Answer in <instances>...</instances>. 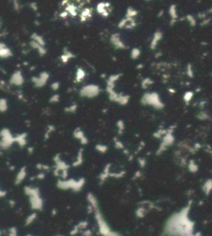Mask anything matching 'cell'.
Masks as SVG:
<instances>
[{
  "label": "cell",
  "mask_w": 212,
  "mask_h": 236,
  "mask_svg": "<svg viewBox=\"0 0 212 236\" xmlns=\"http://www.w3.org/2000/svg\"><path fill=\"white\" fill-rule=\"evenodd\" d=\"M76 109H77V105L74 104V105H71V106L66 108L65 111L67 113H75L76 111Z\"/></svg>",
  "instance_id": "cell-30"
},
{
  "label": "cell",
  "mask_w": 212,
  "mask_h": 236,
  "mask_svg": "<svg viewBox=\"0 0 212 236\" xmlns=\"http://www.w3.org/2000/svg\"><path fill=\"white\" fill-rule=\"evenodd\" d=\"M97 148H98V150L100 151V152H105V150L107 149V147H106L105 146H102V145H98V146H97Z\"/></svg>",
  "instance_id": "cell-36"
},
{
  "label": "cell",
  "mask_w": 212,
  "mask_h": 236,
  "mask_svg": "<svg viewBox=\"0 0 212 236\" xmlns=\"http://www.w3.org/2000/svg\"><path fill=\"white\" fill-rule=\"evenodd\" d=\"M196 118H198L199 120H201V121H206V120L210 119V114L205 110H201L196 114Z\"/></svg>",
  "instance_id": "cell-20"
},
{
  "label": "cell",
  "mask_w": 212,
  "mask_h": 236,
  "mask_svg": "<svg viewBox=\"0 0 212 236\" xmlns=\"http://www.w3.org/2000/svg\"><path fill=\"white\" fill-rule=\"evenodd\" d=\"M12 56H13V53L11 51V49L8 48L3 42H1L0 43V57L2 59H6V58L12 57Z\"/></svg>",
  "instance_id": "cell-8"
},
{
  "label": "cell",
  "mask_w": 212,
  "mask_h": 236,
  "mask_svg": "<svg viewBox=\"0 0 212 236\" xmlns=\"http://www.w3.org/2000/svg\"><path fill=\"white\" fill-rule=\"evenodd\" d=\"M140 54H141V51H140L139 48H133L132 51H131V53H130V56L133 60H136L138 59L139 57L140 56Z\"/></svg>",
  "instance_id": "cell-26"
},
{
  "label": "cell",
  "mask_w": 212,
  "mask_h": 236,
  "mask_svg": "<svg viewBox=\"0 0 212 236\" xmlns=\"http://www.w3.org/2000/svg\"><path fill=\"white\" fill-rule=\"evenodd\" d=\"M74 135H75L76 138H79V139H80V140L82 141L83 143H85V142H87L86 138H85V137L84 133L80 130V129H76L75 130Z\"/></svg>",
  "instance_id": "cell-21"
},
{
  "label": "cell",
  "mask_w": 212,
  "mask_h": 236,
  "mask_svg": "<svg viewBox=\"0 0 212 236\" xmlns=\"http://www.w3.org/2000/svg\"><path fill=\"white\" fill-rule=\"evenodd\" d=\"M186 75L188 77L190 78H193L194 77V71H193V68H192V65L189 63L186 66Z\"/></svg>",
  "instance_id": "cell-28"
},
{
  "label": "cell",
  "mask_w": 212,
  "mask_h": 236,
  "mask_svg": "<svg viewBox=\"0 0 212 236\" xmlns=\"http://www.w3.org/2000/svg\"><path fill=\"white\" fill-rule=\"evenodd\" d=\"M85 77V71L82 68H78L76 71V81L80 82Z\"/></svg>",
  "instance_id": "cell-18"
},
{
  "label": "cell",
  "mask_w": 212,
  "mask_h": 236,
  "mask_svg": "<svg viewBox=\"0 0 212 236\" xmlns=\"http://www.w3.org/2000/svg\"><path fill=\"white\" fill-rule=\"evenodd\" d=\"M59 101H60V96H59V95H54V96H51L50 98V100H49V102L51 103V104H53V103H57V102Z\"/></svg>",
  "instance_id": "cell-32"
},
{
  "label": "cell",
  "mask_w": 212,
  "mask_h": 236,
  "mask_svg": "<svg viewBox=\"0 0 212 236\" xmlns=\"http://www.w3.org/2000/svg\"><path fill=\"white\" fill-rule=\"evenodd\" d=\"M208 12H209V13H212V7L208 10Z\"/></svg>",
  "instance_id": "cell-41"
},
{
  "label": "cell",
  "mask_w": 212,
  "mask_h": 236,
  "mask_svg": "<svg viewBox=\"0 0 212 236\" xmlns=\"http://www.w3.org/2000/svg\"><path fill=\"white\" fill-rule=\"evenodd\" d=\"M60 82H53L52 84H51V89H52V90H54V91H56V90H59V88H60Z\"/></svg>",
  "instance_id": "cell-34"
},
{
  "label": "cell",
  "mask_w": 212,
  "mask_h": 236,
  "mask_svg": "<svg viewBox=\"0 0 212 236\" xmlns=\"http://www.w3.org/2000/svg\"><path fill=\"white\" fill-rule=\"evenodd\" d=\"M10 84L15 86H21L24 83V77L21 71H16L11 75L9 80Z\"/></svg>",
  "instance_id": "cell-4"
},
{
  "label": "cell",
  "mask_w": 212,
  "mask_h": 236,
  "mask_svg": "<svg viewBox=\"0 0 212 236\" xmlns=\"http://www.w3.org/2000/svg\"><path fill=\"white\" fill-rule=\"evenodd\" d=\"M31 7H32V8H33V9H34V11H37V3H31Z\"/></svg>",
  "instance_id": "cell-38"
},
{
  "label": "cell",
  "mask_w": 212,
  "mask_h": 236,
  "mask_svg": "<svg viewBox=\"0 0 212 236\" xmlns=\"http://www.w3.org/2000/svg\"><path fill=\"white\" fill-rule=\"evenodd\" d=\"M127 23H128V18L124 17L123 18L119 23H118V27L119 28H126V26H127Z\"/></svg>",
  "instance_id": "cell-31"
},
{
  "label": "cell",
  "mask_w": 212,
  "mask_h": 236,
  "mask_svg": "<svg viewBox=\"0 0 212 236\" xmlns=\"http://www.w3.org/2000/svg\"><path fill=\"white\" fill-rule=\"evenodd\" d=\"M117 126L118 128V129L123 131V129H124V123H123L122 120H118L117 122Z\"/></svg>",
  "instance_id": "cell-35"
},
{
  "label": "cell",
  "mask_w": 212,
  "mask_h": 236,
  "mask_svg": "<svg viewBox=\"0 0 212 236\" xmlns=\"http://www.w3.org/2000/svg\"><path fill=\"white\" fill-rule=\"evenodd\" d=\"M1 134H2V144H5L6 146H9L13 142L14 138L12 137L11 133L10 131L8 129H3L1 132Z\"/></svg>",
  "instance_id": "cell-6"
},
{
  "label": "cell",
  "mask_w": 212,
  "mask_h": 236,
  "mask_svg": "<svg viewBox=\"0 0 212 236\" xmlns=\"http://www.w3.org/2000/svg\"><path fill=\"white\" fill-rule=\"evenodd\" d=\"M138 15V11L134 8L133 7H128L126 10V14H125V17L126 18H133L135 16Z\"/></svg>",
  "instance_id": "cell-16"
},
{
  "label": "cell",
  "mask_w": 212,
  "mask_h": 236,
  "mask_svg": "<svg viewBox=\"0 0 212 236\" xmlns=\"http://www.w3.org/2000/svg\"><path fill=\"white\" fill-rule=\"evenodd\" d=\"M169 15L171 17V25H173L174 23L177 22V19L178 17L177 14V6L175 4H172L169 8Z\"/></svg>",
  "instance_id": "cell-11"
},
{
  "label": "cell",
  "mask_w": 212,
  "mask_h": 236,
  "mask_svg": "<svg viewBox=\"0 0 212 236\" xmlns=\"http://www.w3.org/2000/svg\"><path fill=\"white\" fill-rule=\"evenodd\" d=\"M110 4L109 3H99L96 7V10L99 14L102 15L103 17H107L109 15L108 12V7H109Z\"/></svg>",
  "instance_id": "cell-9"
},
{
  "label": "cell",
  "mask_w": 212,
  "mask_h": 236,
  "mask_svg": "<svg viewBox=\"0 0 212 236\" xmlns=\"http://www.w3.org/2000/svg\"><path fill=\"white\" fill-rule=\"evenodd\" d=\"M91 17V10L89 8H85L80 13V20L82 22L85 21L87 19V17Z\"/></svg>",
  "instance_id": "cell-22"
},
{
  "label": "cell",
  "mask_w": 212,
  "mask_h": 236,
  "mask_svg": "<svg viewBox=\"0 0 212 236\" xmlns=\"http://www.w3.org/2000/svg\"><path fill=\"white\" fill-rule=\"evenodd\" d=\"M31 37H32V41H34V42H37V43L40 44L41 46H45V45H46V42H45L43 37H42V36H41V35H39V34L36 33H33L32 34Z\"/></svg>",
  "instance_id": "cell-14"
},
{
  "label": "cell",
  "mask_w": 212,
  "mask_h": 236,
  "mask_svg": "<svg viewBox=\"0 0 212 236\" xmlns=\"http://www.w3.org/2000/svg\"><path fill=\"white\" fill-rule=\"evenodd\" d=\"M186 19L188 21V23L190 24L191 27H195V25H196V19H195V17L193 15H191V14L186 15Z\"/></svg>",
  "instance_id": "cell-27"
},
{
  "label": "cell",
  "mask_w": 212,
  "mask_h": 236,
  "mask_svg": "<svg viewBox=\"0 0 212 236\" xmlns=\"http://www.w3.org/2000/svg\"><path fill=\"white\" fill-rule=\"evenodd\" d=\"M202 191L206 196H209L212 191V179H207L202 185Z\"/></svg>",
  "instance_id": "cell-13"
},
{
  "label": "cell",
  "mask_w": 212,
  "mask_h": 236,
  "mask_svg": "<svg viewBox=\"0 0 212 236\" xmlns=\"http://www.w3.org/2000/svg\"><path fill=\"white\" fill-rule=\"evenodd\" d=\"M110 42H111L112 45L114 46V48H116V49L123 50V49L127 48V46L124 44V42L120 37V35L118 33H114L110 37Z\"/></svg>",
  "instance_id": "cell-5"
},
{
  "label": "cell",
  "mask_w": 212,
  "mask_h": 236,
  "mask_svg": "<svg viewBox=\"0 0 212 236\" xmlns=\"http://www.w3.org/2000/svg\"><path fill=\"white\" fill-rule=\"evenodd\" d=\"M30 46L32 48H33V49H36L37 51H38V53H39L41 56H44V55L46 54V48H45L44 46H41L37 42H34V41H31L30 42Z\"/></svg>",
  "instance_id": "cell-12"
},
{
  "label": "cell",
  "mask_w": 212,
  "mask_h": 236,
  "mask_svg": "<svg viewBox=\"0 0 212 236\" xmlns=\"http://www.w3.org/2000/svg\"><path fill=\"white\" fill-rule=\"evenodd\" d=\"M8 100H6L5 98H1L0 99V111L2 113L6 112L8 110Z\"/></svg>",
  "instance_id": "cell-23"
},
{
  "label": "cell",
  "mask_w": 212,
  "mask_h": 236,
  "mask_svg": "<svg viewBox=\"0 0 212 236\" xmlns=\"http://www.w3.org/2000/svg\"><path fill=\"white\" fill-rule=\"evenodd\" d=\"M206 105V102L205 101H201V104H200V107H201V108H202V110H203V109H204V105Z\"/></svg>",
  "instance_id": "cell-40"
},
{
  "label": "cell",
  "mask_w": 212,
  "mask_h": 236,
  "mask_svg": "<svg viewBox=\"0 0 212 236\" xmlns=\"http://www.w3.org/2000/svg\"><path fill=\"white\" fill-rule=\"evenodd\" d=\"M152 84H153V81H152L150 78H146L142 81L141 85H142V87H143V89H147V88Z\"/></svg>",
  "instance_id": "cell-29"
},
{
  "label": "cell",
  "mask_w": 212,
  "mask_h": 236,
  "mask_svg": "<svg viewBox=\"0 0 212 236\" xmlns=\"http://www.w3.org/2000/svg\"><path fill=\"white\" fill-rule=\"evenodd\" d=\"M174 140H175V139H174V137H173L172 132H169V131H168V133L166 134V135H165V137H164L163 143H162V146H161V149H162V147L165 149L166 147L173 145V143H174Z\"/></svg>",
  "instance_id": "cell-10"
},
{
  "label": "cell",
  "mask_w": 212,
  "mask_h": 236,
  "mask_svg": "<svg viewBox=\"0 0 212 236\" xmlns=\"http://www.w3.org/2000/svg\"><path fill=\"white\" fill-rule=\"evenodd\" d=\"M66 11H67L68 13H70L71 16H73V17H76V16L77 15L76 8L73 5V4H68L67 7V8H66Z\"/></svg>",
  "instance_id": "cell-25"
},
{
  "label": "cell",
  "mask_w": 212,
  "mask_h": 236,
  "mask_svg": "<svg viewBox=\"0 0 212 236\" xmlns=\"http://www.w3.org/2000/svg\"><path fill=\"white\" fill-rule=\"evenodd\" d=\"M188 170L190 171L191 173H195L198 172L199 170V167L198 165L195 163L194 160H190L189 163H188Z\"/></svg>",
  "instance_id": "cell-19"
},
{
  "label": "cell",
  "mask_w": 212,
  "mask_h": 236,
  "mask_svg": "<svg viewBox=\"0 0 212 236\" xmlns=\"http://www.w3.org/2000/svg\"><path fill=\"white\" fill-rule=\"evenodd\" d=\"M25 137H26V134H25L23 135H19L17 138H16V140L18 141L19 143H20L21 145H23V144L25 143V142H26V141H25Z\"/></svg>",
  "instance_id": "cell-33"
},
{
  "label": "cell",
  "mask_w": 212,
  "mask_h": 236,
  "mask_svg": "<svg viewBox=\"0 0 212 236\" xmlns=\"http://www.w3.org/2000/svg\"><path fill=\"white\" fill-rule=\"evenodd\" d=\"M193 96H194V93L192 91H186L183 96V100L186 105H188L191 101Z\"/></svg>",
  "instance_id": "cell-24"
},
{
  "label": "cell",
  "mask_w": 212,
  "mask_h": 236,
  "mask_svg": "<svg viewBox=\"0 0 212 236\" xmlns=\"http://www.w3.org/2000/svg\"><path fill=\"white\" fill-rule=\"evenodd\" d=\"M211 22V18H206L203 22H202V23H201V26H205V25H207L208 23Z\"/></svg>",
  "instance_id": "cell-37"
},
{
  "label": "cell",
  "mask_w": 212,
  "mask_h": 236,
  "mask_svg": "<svg viewBox=\"0 0 212 236\" xmlns=\"http://www.w3.org/2000/svg\"><path fill=\"white\" fill-rule=\"evenodd\" d=\"M162 37H163V33H162V31L157 30L156 32L154 33V34H153L152 38V41H151L150 43L151 50H155V49H156L158 42L162 39Z\"/></svg>",
  "instance_id": "cell-7"
},
{
  "label": "cell",
  "mask_w": 212,
  "mask_h": 236,
  "mask_svg": "<svg viewBox=\"0 0 212 236\" xmlns=\"http://www.w3.org/2000/svg\"><path fill=\"white\" fill-rule=\"evenodd\" d=\"M75 57V56H74V54H72L71 51H64V53H63V55H62V56H61V59H62V61L63 63H67V62H69V60L70 59H71V58H74Z\"/></svg>",
  "instance_id": "cell-17"
},
{
  "label": "cell",
  "mask_w": 212,
  "mask_h": 236,
  "mask_svg": "<svg viewBox=\"0 0 212 236\" xmlns=\"http://www.w3.org/2000/svg\"><path fill=\"white\" fill-rule=\"evenodd\" d=\"M100 93V88L95 84H86L83 86L80 90V96L82 98H88V99H92L95 98Z\"/></svg>",
  "instance_id": "cell-2"
},
{
  "label": "cell",
  "mask_w": 212,
  "mask_h": 236,
  "mask_svg": "<svg viewBox=\"0 0 212 236\" xmlns=\"http://www.w3.org/2000/svg\"><path fill=\"white\" fill-rule=\"evenodd\" d=\"M210 152H211V157H212V151H210Z\"/></svg>",
  "instance_id": "cell-42"
},
{
  "label": "cell",
  "mask_w": 212,
  "mask_h": 236,
  "mask_svg": "<svg viewBox=\"0 0 212 236\" xmlns=\"http://www.w3.org/2000/svg\"><path fill=\"white\" fill-rule=\"evenodd\" d=\"M13 7H14V8H15L16 10H18V9H19V5H18L17 1H14V2H13Z\"/></svg>",
  "instance_id": "cell-39"
},
{
  "label": "cell",
  "mask_w": 212,
  "mask_h": 236,
  "mask_svg": "<svg viewBox=\"0 0 212 236\" xmlns=\"http://www.w3.org/2000/svg\"><path fill=\"white\" fill-rule=\"evenodd\" d=\"M130 100V96L128 95H123V94H120V96L118 100L117 103L120 105H128V103L129 102Z\"/></svg>",
  "instance_id": "cell-15"
},
{
  "label": "cell",
  "mask_w": 212,
  "mask_h": 236,
  "mask_svg": "<svg viewBox=\"0 0 212 236\" xmlns=\"http://www.w3.org/2000/svg\"><path fill=\"white\" fill-rule=\"evenodd\" d=\"M211 75H212V72H211Z\"/></svg>",
  "instance_id": "cell-43"
},
{
  "label": "cell",
  "mask_w": 212,
  "mask_h": 236,
  "mask_svg": "<svg viewBox=\"0 0 212 236\" xmlns=\"http://www.w3.org/2000/svg\"><path fill=\"white\" fill-rule=\"evenodd\" d=\"M141 103L143 105H150L159 110L165 107V105L160 99V96L157 92L145 93L141 99Z\"/></svg>",
  "instance_id": "cell-1"
},
{
  "label": "cell",
  "mask_w": 212,
  "mask_h": 236,
  "mask_svg": "<svg viewBox=\"0 0 212 236\" xmlns=\"http://www.w3.org/2000/svg\"><path fill=\"white\" fill-rule=\"evenodd\" d=\"M50 78V75L46 71H42L39 74L38 76L32 77V81L33 83L34 86L37 88H42L46 85V82Z\"/></svg>",
  "instance_id": "cell-3"
}]
</instances>
